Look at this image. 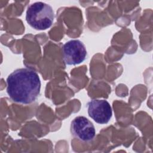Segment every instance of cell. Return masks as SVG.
<instances>
[{"label": "cell", "mask_w": 153, "mask_h": 153, "mask_svg": "<svg viewBox=\"0 0 153 153\" xmlns=\"http://www.w3.org/2000/svg\"><path fill=\"white\" fill-rule=\"evenodd\" d=\"M40 90L39 76L31 68L17 69L7 78V93L16 103L27 105L34 102L40 94Z\"/></svg>", "instance_id": "cell-1"}, {"label": "cell", "mask_w": 153, "mask_h": 153, "mask_svg": "<svg viewBox=\"0 0 153 153\" xmlns=\"http://www.w3.org/2000/svg\"><path fill=\"white\" fill-rule=\"evenodd\" d=\"M54 19L53 8L48 4L36 2L29 5L26 13L27 23L36 30H45L51 26Z\"/></svg>", "instance_id": "cell-2"}, {"label": "cell", "mask_w": 153, "mask_h": 153, "mask_svg": "<svg viewBox=\"0 0 153 153\" xmlns=\"http://www.w3.org/2000/svg\"><path fill=\"white\" fill-rule=\"evenodd\" d=\"M64 62L68 65H76L83 62L87 56L86 47L79 39H72L62 47Z\"/></svg>", "instance_id": "cell-3"}, {"label": "cell", "mask_w": 153, "mask_h": 153, "mask_svg": "<svg viewBox=\"0 0 153 153\" xmlns=\"http://www.w3.org/2000/svg\"><path fill=\"white\" fill-rule=\"evenodd\" d=\"M71 134L82 142L91 141L96 136V129L93 124L86 117L78 116L71 121Z\"/></svg>", "instance_id": "cell-4"}, {"label": "cell", "mask_w": 153, "mask_h": 153, "mask_svg": "<svg viewBox=\"0 0 153 153\" xmlns=\"http://www.w3.org/2000/svg\"><path fill=\"white\" fill-rule=\"evenodd\" d=\"M88 115L97 123H108L111 119L112 111L109 103L106 100L93 99L87 104Z\"/></svg>", "instance_id": "cell-5"}]
</instances>
